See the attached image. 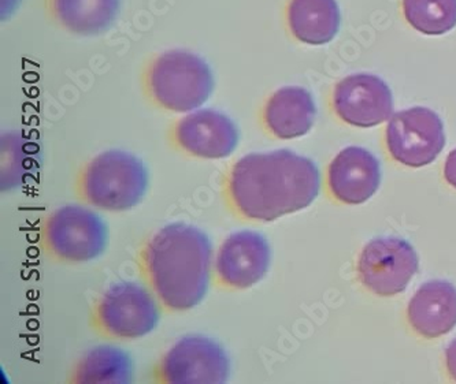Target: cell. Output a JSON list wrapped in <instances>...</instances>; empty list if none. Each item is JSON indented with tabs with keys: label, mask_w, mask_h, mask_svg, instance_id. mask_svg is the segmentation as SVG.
Listing matches in <instances>:
<instances>
[{
	"label": "cell",
	"mask_w": 456,
	"mask_h": 384,
	"mask_svg": "<svg viewBox=\"0 0 456 384\" xmlns=\"http://www.w3.org/2000/svg\"><path fill=\"white\" fill-rule=\"evenodd\" d=\"M320 189L315 163L289 149L241 157L232 164L223 185L229 210L248 222H273L305 210Z\"/></svg>",
	"instance_id": "1"
},
{
	"label": "cell",
	"mask_w": 456,
	"mask_h": 384,
	"mask_svg": "<svg viewBox=\"0 0 456 384\" xmlns=\"http://www.w3.org/2000/svg\"><path fill=\"white\" fill-rule=\"evenodd\" d=\"M139 268L160 307L184 312L200 304L210 286L213 245L200 228L170 223L145 241Z\"/></svg>",
	"instance_id": "2"
},
{
	"label": "cell",
	"mask_w": 456,
	"mask_h": 384,
	"mask_svg": "<svg viewBox=\"0 0 456 384\" xmlns=\"http://www.w3.org/2000/svg\"><path fill=\"white\" fill-rule=\"evenodd\" d=\"M149 185V170L139 157L111 149L89 160L81 169L76 193L91 207L124 212L140 204Z\"/></svg>",
	"instance_id": "3"
},
{
	"label": "cell",
	"mask_w": 456,
	"mask_h": 384,
	"mask_svg": "<svg viewBox=\"0 0 456 384\" xmlns=\"http://www.w3.org/2000/svg\"><path fill=\"white\" fill-rule=\"evenodd\" d=\"M216 80L203 58L185 50L163 52L150 66L147 88L152 100L172 113H192L213 95Z\"/></svg>",
	"instance_id": "4"
},
{
	"label": "cell",
	"mask_w": 456,
	"mask_h": 384,
	"mask_svg": "<svg viewBox=\"0 0 456 384\" xmlns=\"http://www.w3.org/2000/svg\"><path fill=\"white\" fill-rule=\"evenodd\" d=\"M159 305L154 292L142 284L121 282L96 300L91 323L102 337L139 340L154 332L159 323Z\"/></svg>",
	"instance_id": "5"
},
{
	"label": "cell",
	"mask_w": 456,
	"mask_h": 384,
	"mask_svg": "<svg viewBox=\"0 0 456 384\" xmlns=\"http://www.w3.org/2000/svg\"><path fill=\"white\" fill-rule=\"evenodd\" d=\"M43 249L53 260L80 264L95 260L106 251L109 230L103 219L81 205L53 211L42 226Z\"/></svg>",
	"instance_id": "6"
},
{
	"label": "cell",
	"mask_w": 456,
	"mask_h": 384,
	"mask_svg": "<svg viewBox=\"0 0 456 384\" xmlns=\"http://www.w3.org/2000/svg\"><path fill=\"white\" fill-rule=\"evenodd\" d=\"M231 373L228 355L220 343L190 335L170 348L154 370L157 383L221 384Z\"/></svg>",
	"instance_id": "7"
},
{
	"label": "cell",
	"mask_w": 456,
	"mask_h": 384,
	"mask_svg": "<svg viewBox=\"0 0 456 384\" xmlns=\"http://www.w3.org/2000/svg\"><path fill=\"white\" fill-rule=\"evenodd\" d=\"M387 147L400 164L414 169L428 166L444 149V124L427 107L403 109L387 126Z\"/></svg>",
	"instance_id": "8"
},
{
	"label": "cell",
	"mask_w": 456,
	"mask_h": 384,
	"mask_svg": "<svg viewBox=\"0 0 456 384\" xmlns=\"http://www.w3.org/2000/svg\"><path fill=\"white\" fill-rule=\"evenodd\" d=\"M419 268L411 244L397 236L374 238L362 251L359 278L366 289L381 297L404 292Z\"/></svg>",
	"instance_id": "9"
},
{
	"label": "cell",
	"mask_w": 456,
	"mask_h": 384,
	"mask_svg": "<svg viewBox=\"0 0 456 384\" xmlns=\"http://www.w3.org/2000/svg\"><path fill=\"white\" fill-rule=\"evenodd\" d=\"M270 259L269 243L261 234L248 230L232 234L216 253V282L224 289H248L265 278Z\"/></svg>",
	"instance_id": "10"
},
{
	"label": "cell",
	"mask_w": 456,
	"mask_h": 384,
	"mask_svg": "<svg viewBox=\"0 0 456 384\" xmlns=\"http://www.w3.org/2000/svg\"><path fill=\"white\" fill-rule=\"evenodd\" d=\"M333 107L341 121L356 127L384 124L394 113V96L386 81L368 73L343 78L333 92Z\"/></svg>",
	"instance_id": "11"
},
{
	"label": "cell",
	"mask_w": 456,
	"mask_h": 384,
	"mask_svg": "<svg viewBox=\"0 0 456 384\" xmlns=\"http://www.w3.org/2000/svg\"><path fill=\"white\" fill-rule=\"evenodd\" d=\"M239 129L225 114L206 108L192 111L173 127V140L181 151L199 159H224L239 145Z\"/></svg>",
	"instance_id": "12"
},
{
	"label": "cell",
	"mask_w": 456,
	"mask_h": 384,
	"mask_svg": "<svg viewBox=\"0 0 456 384\" xmlns=\"http://www.w3.org/2000/svg\"><path fill=\"white\" fill-rule=\"evenodd\" d=\"M328 182L332 195L346 204H363L381 184V164L368 149L348 147L330 163Z\"/></svg>",
	"instance_id": "13"
},
{
	"label": "cell",
	"mask_w": 456,
	"mask_h": 384,
	"mask_svg": "<svg viewBox=\"0 0 456 384\" xmlns=\"http://www.w3.org/2000/svg\"><path fill=\"white\" fill-rule=\"evenodd\" d=\"M407 317L414 332L428 340L443 337L456 325V287L447 281H430L415 292Z\"/></svg>",
	"instance_id": "14"
},
{
	"label": "cell",
	"mask_w": 456,
	"mask_h": 384,
	"mask_svg": "<svg viewBox=\"0 0 456 384\" xmlns=\"http://www.w3.org/2000/svg\"><path fill=\"white\" fill-rule=\"evenodd\" d=\"M317 106L302 86H284L273 93L264 109L267 131L280 140L299 139L314 126Z\"/></svg>",
	"instance_id": "15"
},
{
	"label": "cell",
	"mask_w": 456,
	"mask_h": 384,
	"mask_svg": "<svg viewBox=\"0 0 456 384\" xmlns=\"http://www.w3.org/2000/svg\"><path fill=\"white\" fill-rule=\"evenodd\" d=\"M288 24L299 42L308 45L328 44L341 27L338 0H290Z\"/></svg>",
	"instance_id": "16"
},
{
	"label": "cell",
	"mask_w": 456,
	"mask_h": 384,
	"mask_svg": "<svg viewBox=\"0 0 456 384\" xmlns=\"http://www.w3.org/2000/svg\"><path fill=\"white\" fill-rule=\"evenodd\" d=\"M121 0H51L58 22L69 32L98 36L116 22Z\"/></svg>",
	"instance_id": "17"
},
{
	"label": "cell",
	"mask_w": 456,
	"mask_h": 384,
	"mask_svg": "<svg viewBox=\"0 0 456 384\" xmlns=\"http://www.w3.org/2000/svg\"><path fill=\"white\" fill-rule=\"evenodd\" d=\"M134 364L124 350L114 346H98L77 361L71 371V383H131Z\"/></svg>",
	"instance_id": "18"
},
{
	"label": "cell",
	"mask_w": 456,
	"mask_h": 384,
	"mask_svg": "<svg viewBox=\"0 0 456 384\" xmlns=\"http://www.w3.org/2000/svg\"><path fill=\"white\" fill-rule=\"evenodd\" d=\"M406 21L428 36H442L456 27V0H403Z\"/></svg>",
	"instance_id": "19"
},
{
	"label": "cell",
	"mask_w": 456,
	"mask_h": 384,
	"mask_svg": "<svg viewBox=\"0 0 456 384\" xmlns=\"http://www.w3.org/2000/svg\"><path fill=\"white\" fill-rule=\"evenodd\" d=\"M444 177L448 184L456 189V149H453L445 160Z\"/></svg>",
	"instance_id": "20"
},
{
	"label": "cell",
	"mask_w": 456,
	"mask_h": 384,
	"mask_svg": "<svg viewBox=\"0 0 456 384\" xmlns=\"http://www.w3.org/2000/svg\"><path fill=\"white\" fill-rule=\"evenodd\" d=\"M445 365L451 378L456 381V340H452L445 350Z\"/></svg>",
	"instance_id": "21"
}]
</instances>
